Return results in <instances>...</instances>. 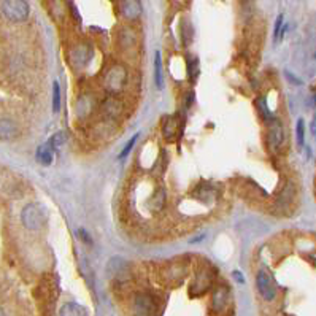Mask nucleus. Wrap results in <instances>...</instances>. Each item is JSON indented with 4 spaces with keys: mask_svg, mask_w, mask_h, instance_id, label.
<instances>
[{
    "mask_svg": "<svg viewBox=\"0 0 316 316\" xmlns=\"http://www.w3.org/2000/svg\"><path fill=\"white\" fill-rule=\"evenodd\" d=\"M0 8L3 16L11 22H22L29 16V3L24 0H2Z\"/></svg>",
    "mask_w": 316,
    "mask_h": 316,
    "instance_id": "obj_1",
    "label": "nucleus"
},
{
    "mask_svg": "<svg viewBox=\"0 0 316 316\" xmlns=\"http://www.w3.org/2000/svg\"><path fill=\"white\" fill-rule=\"evenodd\" d=\"M21 220L27 229L31 230L40 229L45 226V223H46V212H45L43 207H40L39 204H29L22 210Z\"/></svg>",
    "mask_w": 316,
    "mask_h": 316,
    "instance_id": "obj_2",
    "label": "nucleus"
},
{
    "mask_svg": "<svg viewBox=\"0 0 316 316\" xmlns=\"http://www.w3.org/2000/svg\"><path fill=\"white\" fill-rule=\"evenodd\" d=\"M127 81V72L123 65H113L105 75V88L110 92H119Z\"/></svg>",
    "mask_w": 316,
    "mask_h": 316,
    "instance_id": "obj_3",
    "label": "nucleus"
},
{
    "mask_svg": "<svg viewBox=\"0 0 316 316\" xmlns=\"http://www.w3.org/2000/svg\"><path fill=\"white\" fill-rule=\"evenodd\" d=\"M156 300L149 294L135 296L132 302V315L134 316H154L156 315Z\"/></svg>",
    "mask_w": 316,
    "mask_h": 316,
    "instance_id": "obj_4",
    "label": "nucleus"
},
{
    "mask_svg": "<svg viewBox=\"0 0 316 316\" xmlns=\"http://www.w3.org/2000/svg\"><path fill=\"white\" fill-rule=\"evenodd\" d=\"M256 284H258V289L261 292V296L266 300H273L276 296V286L273 281V276L270 275L267 270H261L256 278Z\"/></svg>",
    "mask_w": 316,
    "mask_h": 316,
    "instance_id": "obj_5",
    "label": "nucleus"
},
{
    "mask_svg": "<svg viewBox=\"0 0 316 316\" xmlns=\"http://www.w3.org/2000/svg\"><path fill=\"white\" fill-rule=\"evenodd\" d=\"M229 302V288L227 286H220L216 288L212 297V308L215 312H223Z\"/></svg>",
    "mask_w": 316,
    "mask_h": 316,
    "instance_id": "obj_6",
    "label": "nucleus"
},
{
    "mask_svg": "<svg viewBox=\"0 0 316 316\" xmlns=\"http://www.w3.org/2000/svg\"><path fill=\"white\" fill-rule=\"evenodd\" d=\"M92 57V49L88 45H80L78 48L72 51V61L75 67H83L86 65L89 59Z\"/></svg>",
    "mask_w": 316,
    "mask_h": 316,
    "instance_id": "obj_7",
    "label": "nucleus"
},
{
    "mask_svg": "<svg viewBox=\"0 0 316 316\" xmlns=\"http://www.w3.org/2000/svg\"><path fill=\"white\" fill-rule=\"evenodd\" d=\"M283 138H284V134H283L281 123L276 121V119H272L269 127V143L272 145V148H278L283 143Z\"/></svg>",
    "mask_w": 316,
    "mask_h": 316,
    "instance_id": "obj_8",
    "label": "nucleus"
},
{
    "mask_svg": "<svg viewBox=\"0 0 316 316\" xmlns=\"http://www.w3.org/2000/svg\"><path fill=\"white\" fill-rule=\"evenodd\" d=\"M119 6H121V14L126 19H135L141 13V3L137 0H126V2L119 3Z\"/></svg>",
    "mask_w": 316,
    "mask_h": 316,
    "instance_id": "obj_9",
    "label": "nucleus"
},
{
    "mask_svg": "<svg viewBox=\"0 0 316 316\" xmlns=\"http://www.w3.org/2000/svg\"><path fill=\"white\" fill-rule=\"evenodd\" d=\"M52 157H54V148H52L49 141L40 145L39 149H37V161L42 165H49L52 162Z\"/></svg>",
    "mask_w": 316,
    "mask_h": 316,
    "instance_id": "obj_10",
    "label": "nucleus"
},
{
    "mask_svg": "<svg viewBox=\"0 0 316 316\" xmlns=\"http://www.w3.org/2000/svg\"><path fill=\"white\" fill-rule=\"evenodd\" d=\"M126 270H127V264H126L124 261H121V259L115 258V259H111L108 262L107 272H108V275L111 278H121L126 273Z\"/></svg>",
    "mask_w": 316,
    "mask_h": 316,
    "instance_id": "obj_11",
    "label": "nucleus"
},
{
    "mask_svg": "<svg viewBox=\"0 0 316 316\" xmlns=\"http://www.w3.org/2000/svg\"><path fill=\"white\" fill-rule=\"evenodd\" d=\"M162 134L167 137V140H174L177 137V127H178V119L177 116H167L162 123Z\"/></svg>",
    "mask_w": 316,
    "mask_h": 316,
    "instance_id": "obj_12",
    "label": "nucleus"
},
{
    "mask_svg": "<svg viewBox=\"0 0 316 316\" xmlns=\"http://www.w3.org/2000/svg\"><path fill=\"white\" fill-rule=\"evenodd\" d=\"M0 134H2L3 140H11L18 135V126L14 124L11 119H2V126H0Z\"/></svg>",
    "mask_w": 316,
    "mask_h": 316,
    "instance_id": "obj_13",
    "label": "nucleus"
},
{
    "mask_svg": "<svg viewBox=\"0 0 316 316\" xmlns=\"http://www.w3.org/2000/svg\"><path fill=\"white\" fill-rule=\"evenodd\" d=\"M61 316H88V310L80 304L69 302L61 308Z\"/></svg>",
    "mask_w": 316,
    "mask_h": 316,
    "instance_id": "obj_14",
    "label": "nucleus"
},
{
    "mask_svg": "<svg viewBox=\"0 0 316 316\" xmlns=\"http://www.w3.org/2000/svg\"><path fill=\"white\" fill-rule=\"evenodd\" d=\"M154 83L157 89H162L164 86V75H162V61H161V52L156 51L154 54Z\"/></svg>",
    "mask_w": 316,
    "mask_h": 316,
    "instance_id": "obj_15",
    "label": "nucleus"
},
{
    "mask_svg": "<svg viewBox=\"0 0 316 316\" xmlns=\"http://www.w3.org/2000/svg\"><path fill=\"white\" fill-rule=\"evenodd\" d=\"M61 110V89H59V83H52V111L59 113Z\"/></svg>",
    "mask_w": 316,
    "mask_h": 316,
    "instance_id": "obj_16",
    "label": "nucleus"
},
{
    "mask_svg": "<svg viewBox=\"0 0 316 316\" xmlns=\"http://www.w3.org/2000/svg\"><path fill=\"white\" fill-rule=\"evenodd\" d=\"M284 31H286V26H284V22H283V14H280V16L276 18V22H275V31H273L275 43H276V42H280V40L283 39Z\"/></svg>",
    "mask_w": 316,
    "mask_h": 316,
    "instance_id": "obj_17",
    "label": "nucleus"
},
{
    "mask_svg": "<svg viewBox=\"0 0 316 316\" xmlns=\"http://www.w3.org/2000/svg\"><path fill=\"white\" fill-rule=\"evenodd\" d=\"M296 135H297V145L302 148L305 143V123L304 119L300 118L297 121V127H296Z\"/></svg>",
    "mask_w": 316,
    "mask_h": 316,
    "instance_id": "obj_18",
    "label": "nucleus"
},
{
    "mask_svg": "<svg viewBox=\"0 0 316 316\" xmlns=\"http://www.w3.org/2000/svg\"><path fill=\"white\" fill-rule=\"evenodd\" d=\"M65 140H67V134H65V132H57V134H54V135H52V137L49 138V143L52 145V148L57 149V148H61V146L64 145Z\"/></svg>",
    "mask_w": 316,
    "mask_h": 316,
    "instance_id": "obj_19",
    "label": "nucleus"
},
{
    "mask_svg": "<svg viewBox=\"0 0 316 316\" xmlns=\"http://www.w3.org/2000/svg\"><path fill=\"white\" fill-rule=\"evenodd\" d=\"M137 138H138V134H135L134 137L126 143V146L123 148V151H121V154H119V159H123V157H126L127 154L131 153V149L134 148V145H135V141H137Z\"/></svg>",
    "mask_w": 316,
    "mask_h": 316,
    "instance_id": "obj_20",
    "label": "nucleus"
},
{
    "mask_svg": "<svg viewBox=\"0 0 316 316\" xmlns=\"http://www.w3.org/2000/svg\"><path fill=\"white\" fill-rule=\"evenodd\" d=\"M197 59H194L192 62L187 64V69H189V75H191V80L195 81V78H197V75H199V67H197Z\"/></svg>",
    "mask_w": 316,
    "mask_h": 316,
    "instance_id": "obj_21",
    "label": "nucleus"
},
{
    "mask_svg": "<svg viewBox=\"0 0 316 316\" xmlns=\"http://www.w3.org/2000/svg\"><path fill=\"white\" fill-rule=\"evenodd\" d=\"M258 107L261 108L262 115H264L267 119H272V116H270V111H269V108H267V103H266V99H264V97H262V99H259V100H258Z\"/></svg>",
    "mask_w": 316,
    "mask_h": 316,
    "instance_id": "obj_22",
    "label": "nucleus"
},
{
    "mask_svg": "<svg viewBox=\"0 0 316 316\" xmlns=\"http://www.w3.org/2000/svg\"><path fill=\"white\" fill-rule=\"evenodd\" d=\"M78 235L83 238V242H85V243H91V237H89V235H88L86 232L83 230V229H80V230H78Z\"/></svg>",
    "mask_w": 316,
    "mask_h": 316,
    "instance_id": "obj_23",
    "label": "nucleus"
},
{
    "mask_svg": "<svg viewBox=\"0 0 316 316\" xmlns=\"http://www.w3.org/2000/svg\"><path fill=\"white\" fill-rule=\"evenodd\" d=\"M310 131H312V135L316 138V115L313 116L312 119V124H310Z\"/></svg>",
    "mask_w": 316,
    "mask_h": 316,
    "instance_id": "obj_24",
    "label": "nucleus"
},
{
    "mask_svg": "<svg viewBox=\"0 0 316 316\" xmlns=\"http://www.w3.org/2000/svg\"><path fill=\"white\" fill-rule=\"evenodd\" d=\"M286 77H288V80H289V81H292V83H296V85H300V80H297L296 77H292V73H289V72H286Z\"/></svg>",
    "mask_w": 316,
    "mask_h": 316,
    "instance_id": "obj_25",
    "label": "nucleus"
},
{
    "mask_svg": "<svg viewBox=\"0 0 316 316\" xmlns=\"http://www.w3.org/2000/svg\"><path fill=\"white\" fill-rule=\"evenodd\" d=\"M234 276H235V280L240 281V283H243V275L242 273H238V272H234Z\"/></svg>",
    "mask_w": 316,
    "mask_h": 316,
    "instance_id": "obj_26",
    "label": "nucleus"
},
{
    "mask_svg": "<svg viewBox=\"0 0 316 316\" xmlns=\"http://www.w3.org/2000/svg\"><path fill=\"white\" fill-rule=\"evenodd\" d=\"M313 105H316V94L313 95Z\"/></svg>",
    "mask_w": 316,
    "mask_h": 316,
    "instance_id": "obj_27",
    "label": "nucleus"
},
{
    "mask_svg": "<svg viewBox=\"0 0 316 316\" xmlns=\"http://www.w3.org/2000/svg\"><path fill=\"white\" fill-rule=\"evenodd\" d=\"M315 56H316V54H315Z\"/></svg>",
    "mask_w": 316,
    "mask_h": 316,
    "instance_id": "obj_28",
    "label": "nucleus"
}]
</instances>
